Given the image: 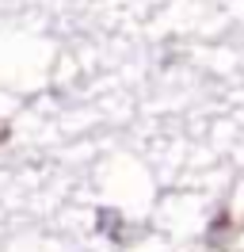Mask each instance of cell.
<instances>
[{
    "label": "cell",
    "mask_w": 244,
    "mask_h": 252,
    "mask_svg": "<svg viewBox=\"0 0 244 252\" xmlns=\"http://www.w3.org/2000/svg\"><path fill=\"white\" fill-rule=\"evenodd\" d=\"M229 241H233V218H229V210H217L210 229H206V245L210 249H225Z\"/></svg>",
    "instance_id": "obj_2"
},
{
    "label": "cell",
    "mask_w": 244,
    "mask_h": 252,
    "mask_svg": "<svg viewBox=\"0 0 244 252\" xmlns=\"http://www.w3.org/2000/svg\"><path fill=\"white\" fill-rule=\"evenodd\" d=\"M8 138H12V126H8V123H4V119H0V145L8 142Z\"/></svg>",
    "instance_id": "obj_3"
},
{
    "label": "cell",
    "mask_w": 244,
    "mask_h": 252,
    "mask_svg": "<svg viewBox=\"0 0 244 252\" xmlns=\"http://www.w3.org/2000/svg\"><path fill=\"white\" fill-rule=\"evenodd\" d=\"M95 229L103 237H111L115 245H126V218H122L115 206H99L95 210Z\"/></svg>",
    "instance_id": "obj_1"
}]
</instances>
